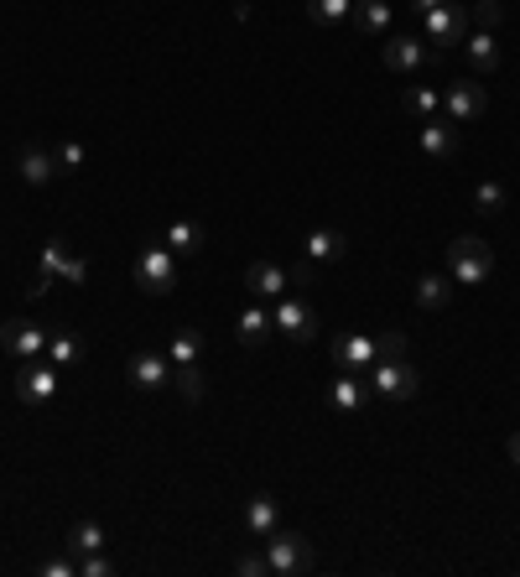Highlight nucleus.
Returning a JSON list of instances; mask_svg holds the SVG:
<instances>
[{
    "label": "nucleus",
    "mask_w": 520,
    "mask_h": 577,
    "mask_svg": "<svg viewBox=\"0 0 520 577\" xmlns=\"http://www.w3.org/2000/svg\"><path fill=\"white\" fill-rule=\"evenodd\" d=\"M328 406H333V411H344V416H359L364 406H370V385L344 370V375L328 385Z\"/></svg>",
    "instance_id": "16"
},
{
    "label": "nucleus",
    "mask_w": 520,
    "mask_h": 577,
    "mask_svg": "<svg viewBox=\"0 0 520 577\" xmlns=\"http://www.w3.org/2000/svg\"><path fill=\"white\" fill-rule=\"evenodd\" d=\"M494 271V250L479 240V234H458L448 240V276L453 286H484Z\"/></svg>",
    "instance_id": "1"
},
{
    "label": "nucleus",
    "mask_w": 520,
    "mask_h": 577,
    "mask_svg": "<svg viewBox=\"0 0 520 577\" xmlns=\"http://www.w3.org/2000/svg\"><path fill=\"white\" fill-rule=\"evenodd\" d=\"M354 26L364 37H380L390 26V6H385V0H354Z\"/></svg>",
    "instance_id": "25"
},
{
    "label": "nucleus",
    "mask_w": 520,
    "mask_h": 577,
    "mask_svg": "<svg viewBox=\"0 0 520 577\" xmlns=\"http://www.w3.org/2000/svg\"><path fill=\"white\" fill-rule=\"evenodd\" d=\"M422 151L432 156V162H453L458 156V125L448 120V115H432V120H422Z\"/></svg>",
    "instance_id": "13"
},
{
    "label": "nucleus",
    "mask_w": 520,
    "mask_h": 577,
    "mask_svg": "<svg viewBox=\"0 0 520 577\" xmlns=\"http://www.w3.org/2000/svg\"><path fill=\"white\" fill-rule=\"evenodd\" d=\"M276 526H281V510H276V500H271V494H255V500L245 505V531L266 541Z\"/></svg>",
    "instance_id": "19"
},
{
    "label": "nucleus",
    "mask_w": 520,
    "mask_h": 577,
    "mask_svg": "<svg viewBox=\"0 0 520 577\" xmlns=\"http://www.w3.org/2000/svg\"><path fill=\"white\" fill-rule=\"evenodd\" d=\"M78 577H115V562L99 557V552H89V557H78Z\"/></svg>",
    "instance_id": "34"
},
{
    "label": "nucleus",
    "mask_w": 520,
    "mask_h": 577,
    "mask_svg": "<svg viewBox=\"0 0 520 577\" xmlns=\"http://www.w3.org/2000/svg\"><path fill=\"white\" fill-rule=\"evenodd\" d=\"M427 37L437 42V47H458L463 37H468V0H442L437 11H427Z\"/></svg>",
    "instance_id": "8"
},
{
    "label": "nucleus",
    "mask_w": 520,
    "mask_h": 577,
    "mask_svg": "<svg viewBox=\"0 0 520 577\" xmlns=\"http://www.w3.org/2000/svg\"><path fill=\"white\" fill-rule=\"evenodd\" d=\"M52 156H58V172H63V177H68V172H78V167H84V162H89V151H84V146H78V141H63V146H58V151H52Z\"/></svg>",
    "instance_id": "33"
},
{
    "label": "nucleus",
    "mask_w": 520,
    "mask_h": 577,
    "mask_svg": "<svg viewBox=\"0 0 520 577\" xmlns=\"http://www.w3.org/2000/svg\"><path fill=\"white\" fill-rule=\"evenodd\" d=\"M234 572L240 577H271V562H266V552H245L240 562H234Z\"/></svg>",
    "instance_id": "35"
},
{
    "label": "nucleus",
    "mask_w": 520,
    "mask_h": 577,
    "mask_svg": "<svg viewBox=\"0 0 520 577\" xmlns=\"http://www.w3.org/2000/svg\"><path fill=\"white\" fill-rule=\"evenodd\" d=\"M16 167H21V177L32 182V188H47V182H52V172H58V156H52L47 146H26Z\"/></svg>",
    "instance_id": "18"
},
{
    "label": "nucleus",
    "mask_w": 520,
    "mask_h": 577,
    "mask_svg": "<svg viewBox=\"0 0 520 577\" xmlns=\"http://www.w3.org/2000/svg\"><path fill=\"white\" fill-rule=\"evenodd\" d=\"M68 546H73L78 557H89V552H99V546H104V531L94 526V520H78V526L68 531Z\"/></svg>",
    "instance_id": "31"
},
{
    "label": "nucleus",
    "mask_w": 520,
    "mask_h": 577,
    "mask_svg": "<svg viewBox=\"0 0 520 577\" xmlns=\"http://www.w3.org/2000/svg\"><path fill=\"white\" fill-rule=\"evenodd\" d=\"M47 354L58 370H73V364L84 359V344H78V333H47Z\"/></svg>",
    "instance_id": "26"
},
{
    "label": "nucleus",
    "mask_w": 520,
    "mask_h": 577,
    "mask_svg": "<svg viewBox=\"0 0 520 577\" xmlns=\"http://www.w3.org/2000/svg\"><path fill=\"white\" fill-rule=\"evenodd\" d=\"M167 359H172V370H193V364L203 359V333L198 328H182L167 344Z\"/></svg>",
    "instance_id": "22"
},
{
    "label": "nucleus",
    "mask_w": 520,
    "mask_h": 577,
    "mask_svg": "<svg viewBox=\"0 0 520 577\" xmlns=\"http://www.w3.org/2000/svg\"><path fill=\"white\" fill-rule=\"evenodd\" d=\"M130 385L136 390H167L172 385V359L156 349H136L130 354Z\"/></svg>",
    "instance_id": "11"
},
{
    "label": "nucleus",
    "mask_w": 520,
    "mask_h": 577,
    "mask_svg": "<svg viewBox=\"0 0 520 577\" xmlns=\"http://www.w3.org/2000/svg\"><path fill=\"white\" fill-rule=\"evenodd\" d=\"M271 312H260V307H250L245 312V318H240V344L245 349H260V344H266V338H271Z\"/></svg>",
    "instance_id": "27"
},
{
    "label": "nucleus",
    "mask_w": 520,
    "mask_h": 577,
    "mask_svg": "<svg viewBox=\"0 0 520 577\" xmlns=\"http://www.w3.org/2000/svg\"><path fill=\"white\" fill-rule=\"evenodd\" d=\"M380 58H385L390 73H416V68L427 63V42H422V37H390V42L380 47Z\"/></svg>",
    "instance_id": "15"
},
{
    "label": "nucleus",
    "mask_w": 520,
    "mask_h": 577,
    "mask_svg": "<svg viewBox=\"0 0 520 577\" xmlns=\"http://www.w3.org/2000/svg\"><path fill=\"white\" fill-rule=\"evenodd\" d=\"M484 84H468V78H463V84H453L448 94H442V110H448V120L453 125H468V120H479L484 115Z\"/></svg>",
    "instance_id": "14"
},
{
    "label": "nucleus",
    "mask_w": 520,
    "mask_h": 577,
    "mask_svg": "<svg viewBox=\"0 0 520 577\" xmlns=\"http://www.w3.org/2000/svg\"><path fill=\"white\" fill-rule=\"evenodd\" d=\"M42 271H47L52 281L84 286V281H89V260H84V255H73L68 240H47V250H42Z\"/></svg>",
    "instance_id": "10"
},
{
    "label": "nucleus",
    "mask_w": 520,
    "mask_h": 577,
    "mask_svg": "<svg viewBox=\"0 0 520 577\" xmlns=\"http://www.w3.org/2000/svg\"><path fill=\"white\" fill-rule=\"evenodd\" d=\"M203 240H208V234H203V224H193V219H177V224L167 229V250H172V255H198Z\"/></svg>",
    "instance_id": "23"
},
{
    "label": "nucleus",
    "mask_w": 520,
    "mask_h": 577,
    "mask_svg": "<svg viewBox=\"0 0 520 577\" xmlns=\"http://www.w3.org/2000/svg\"><path fill=\"white\" fill-rule=\"evenodd\" d=\"M401 104H406V115H416V120L442 115V94H437V89H427V84H406Z\"/></svg>",
    "instance_id": "24"
},
{
    "label": "nucleus",
    "mask_w": 520,
    "mask_h": 577,
    "mask_svg": "<svg viewBox=\"0 0 520 577\" xmlns=\"http://www.w3.org/2000/svg\"><path fill=\"white\" fill-rule=\"evenodd\" d=\"M245 286L266 302V297H286V292H297L292 286V271L276 266V260H255V266H245Z\"/></svg>",
    "instance_id": "12"
},
{
    "label": "nucleus",
    "mask_w": 520,
    "mask_h": 577,
    "mask_svg": "<svg viewBox=\"0 0 520 577\" xmlns=\"http://www.w3.org/2000/svg\"><path fill=\"white\" fill-rule=\"evenodd\" d=\"M437 6H442V0H416V11H422V16H427V11H437Z\"/></svg>",
    "instance_id": "40"
},
{
    "label": "nucleus",
    "mask_w": 520,
    "mask_h": 577,
    "mask_svg": "<svg viewBox=\"0 0 520 577\" xmlns=\"http://www.w3.org/2000/svg\"><path fill=\"white\" fill-rule=\"evenodd\" d=\"M380 359H406V333L390 328V333L380 338Z\"/></svg>",
    "instance_id": "36"
},
{
    "label": "nucleus",
    "mask_w": 520,
    "mask_h": 577,
    "mask_svg": "<svg viewBox=\"0 0 520 577\" xmlns=\"http://www.w3.org/2000/svg\"><path fill=\"white\" fill-rule=\"evenodd\" d=\"M453 302V276H422L416 281V307L422 312H442Z\"/></svg>",
    "instance_id": "21"
},
{
    "label": "nucleus",
    "mask_w": 520,
    "mask_h": 577,
    "mask_svg": "<svg viewBox=\"0 0 520 577\" xmlns=\"http://www.w3.org/2000/svg\"><path fill=\"white\" fill-rule=\"evenodd\" d=\"M42 577H78V562H42Z\"/></svg>",
    "instance_id": "37"
},
{
    "label": "nucleus",
    "mask_w": 520,
    "mask_h": 577,
    "mask_svg": "<svg viewBox=\"0 0 520 577\" xmlns=\"http://www.w3.org/2000/svg\"><path fill=\"white\" fill-rule=\"evenodd\" d=\"M349 11H354V0H307V16L318 26H338Z\"/></svg>",
    "instance_id": "30"
},
{
    "label": "nucleus",
    "mask_w": 520,
    "mask_h": 577,
    "mask_svg": "<svg viewBox=\"0 0 520 577\" xmlns=\"http://www.w3.org/2000/svg\"><path fill=\"white\" fill-rule=\"evenodd\" d=\"M172 385L182 390V401H203V370H172Z\"/></svg>",
    "instance_id": "32"
},
{
    "label": "nucleus",
    "mask_w": 520,
    "mask_h": 577,
    "mask_svg": "<svg viewBox=\"0 0 520 577\" xmlns=\"http://www.w3.org/2000/svg\"><path fill=\"white\" fill-rule=\"evenodd\" d=\"M468 63H474V73H500V42H494V32H468Z\"/></svg>",
    "instance_id": "20"
},
{
    "label": "nucleus",
    "mask_w": 520,
    "mask_h": 577,
    "mask_svg": "<svg viewBox=\"0 0 520 577\" xmlns=\"http://www.w3.org/2000/svg\"><path fill=\"white\" fill-rule=\"evenodd\" d=\"M333 359H338V370H349V375H370V364L380 359V344L364 338V333H338L333 338Z\"/></svg>",
    "instance_id": "9"
},
{
    "label": "nucleus",
    "mask_w": 520,
    "mask_h": 577,
    "mask_svg": "<svg viewBox=\"0 0 520 577\" xmlns=\"http://www.w3.org/2000/svg\"><path fill=\"white\" fill-rule=\"evenodd\" d=\"M16 396L26 411H42L52 396H58V364H37V359H26L21 364V375H16Z\"/></svg>",
    "instance_id": "6"
},
{
    "label": "nucleus",
    "mask_w": 520,
    "mask_h": 577,
    "mask_svg": "<svg viewBox=\"0 0 520 577\" xmlns=\"http://www.w3.org/2000/svg\"><path fill=\"white\" fill-rule=\"evenodd\" d=\"M177 281V255L167 250V240H151L141 255H136V286L151 297H167Z\"/></svg>",
    "instance_id": "2"
},
{
    "label": "nucleus",
    "mask_w": 520,
    "mask_h": 577,
    "mask_svg": "<svg viewBox=\"0 0 520 577\" xmlns=\"http://www.w3.org/2000/svg\"><path fill=\"white\" fill-rule=\"evenodd\" d=\"M370 390L380 401H411L416 390H422V375H416L406 359H375L370 364Z\"/></svg>",
    "instance_id": "3"
},
{
    "label": "nucleus",
    "mask_w": 520,
    "mask_h": 577,
    "mask_svg": "<svg viewBox=\"0 0 520 577\" xmlns=\"http://www.w3.org/2000/svg\"><path fill=\"white\" fill-rule=\"evenodd\" d=\"M271 323L292 338V344H312L318 338V312H312L297 292H286V297H276V312H271Z\"/></svg>",
    "instance_id": "5"
},
{
    "label": "nucleus",
    "mask_w": 520,
    "mask_h": 577,
    "mask_svg": "<svg viewBox=\"0 0 520 577\" xmlns=\"http://www.w3.org/2000/svg\"><path fill=\"white\" fill-rule=\"evenodd\" d=\"M474 208H479V214H500V208H510V188H505V182H479Z\"/></svg>",
    "instance_id": "28"
},
{
    "label": "nucleus",
    "mask_w": 520,
    "mask_h": 577,
    "mask_svg": "<svg viewBox=\"0 0 520 577\" xmlns=\"http://www.w3.org/2000/svg\"><path fill=\"white\" fill-rule=\"evenodd\" d=\"M47 292H52V276L37 271V281H32V292H26V297H47Z\"/></svg>",
    "instance_id": "38"
},
{
    "label": "nucleus",
    "mask_w": 520,
    "mask_h": 577,
    "mask_svg": "<svg viewBox=\"0 0 520 577\" xmlns=\"http://www.w3.org/2000/svg\"><path fill=\"white\" fill-rule=\"evenodd\" d=\"M266 562H271V577H297L312 567V546L297 536V531H271L266 536Z\"/></svg>",
    "instance_id": "4"
},
{
    "label": "nucleus",
    "mask_w": 520,
    "mask_h": 577,
    "mask_svg": "<svg viewBox=\"0 0 520 577\" xmlns=\"http://www.w3.org/2000/svg\"><path fill=\"white\" fill-rule=\"evenodd\" d=\"M0 349L26 364V359L47 354V328H37L32 318H6V323H0Z\"/></svg>",
    "instance_id": "7"
},
{
    "label": "nucleus",
    "mask_w": 520,
    "mask_h": 577,
    "mask_svg": "<svg viewBox=\"0 0 520 577\" xmlns=\"http://www.w3.org/2000/svg\"><path fill=\"white\" fill-rule=\"evenodd\" d=\"M468 21H474V32H494L505 21V6L500 0H468Z\"/></svg>",
    "instance_id": "29"
},
{
    "label": "nucleus",
    "mask_w": 520,
    "mask_h": 577,
    "mask_svg": "<svg viewBox=\"0 0 520 577\" xmlns=\"http://www.w3.org/2000/svg\"><path fill=\"white\" fill-rule=\"evenodd\" d=\"M510 463H515V468H520V432H515V437H510Z\"/></svg>",
    "instance_id": "39"
},
{
    "label": "nucleus",
    "mask_w": 520,
    "mask_h": 577,
    "mask_svg": "<svg viewBox=\"0 0 520 577\" xmlns=\"http://www.w3.org/2000/svg\"><path fill=\"white\" fill-rule=\"evenodd\" d=\"M349 250V240H344V229H312L307 234V245H302V255L312 260V266H318V260H338V255H344Z\"/></svg>",
    "instance_id": "17"
}]
</instances>
